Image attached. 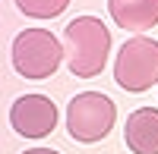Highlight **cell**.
<instances>
[{
	"instance_id": "obj_1",
	"label": "cell",
	"mask_w": 158,
	"mask_h": 154,
	"mask_svg": "<svg viewBox=\"0 0 158 154\" xmlns=\"http://www.w3.org/2000/svg\"><path fill=\"white\" fill-rule=\"evenodd\" d=\"M63 47L70 72L79 79H95L111 57V32L95 16H79L63 29Z\"/></svg>"
},
{
	"instance_id": "obj_3",
	"label": "cell",
	"mask_w": 158,
	"mask_h": 154,
	"mask_svg": "<svg viewBox=\"0 0 158 154\" xmlns=\"http://www.w3.org/2000/svg\"><path fill=\"white\" fill-rule=\"evenodd\" d=\"M114 120H117V104L101 91H82L67 107V132L85 145L101 142L114 129Z\"/></svg>"
},
{
	"instance_id": "obj_7",
	"label": "cell",
	"mask_w": 158,
	"mask_h": 154,
	"mask_svg": "<svg viewBox=\"0 0 158 154\" xmlns=\"http://www.w3.org/2000/svg\"><path fill=\"white\" fill-rule=\"evenodd\" d=\"M108 10L127 32H146L158 25V0H108Z\"/></svg>"
},
{
	"instance_id": "obj_2",
	"label": "cell",
	"mask_w": 158,
	"mask_h": 154,
	"mask_svg": "<svg viewBox=\"0 0 158 154\" xmlns=\"http://www.w3.org/2000/svg\"><path fill=\"white\" fill-rule=\"evenodd\" d=\"M13 69L22 79H48L60 69L63 44L48 29H25L13 38Z\"/></svg>"
},
{
	"instance_id": "obj_9",
	"label": "cell",
	"mask_w": 158,
	"mask_h": 154,
	"mask_svg": "<svg viewBox=\"0 0 158 154\" xmlns=\"http://www.w3.org/2000/svg\"><path fill=\"white\" fill-rule=\"evenodd\" d=\"M22 154H60L54 148H29V151H22Z\"/></svg>"
},
{
	"instance_id": "obj_5",
	"label": "cell",
	"mask_w": 158,
	"mask_h": 154,
	"mask_svg": "<svg viewBox=\"0 0 158 154\" xmlns=\"http://www.w3.org/2000/svg\"><path fill=\"white\" fill-rule=\"evenodd\" d=\"M10 123L22 138H44L57 126V107L44 94H22L10 107Z\"/></svg>"
},
{
	"instance_id": "obj_4",
	"label": "cell",
	"mask_w": 158,
	"mask_h": 154,
	"mask_svg": "<svg viewBox=\"0 0 158 154\" xmlns=\"http://www.w3.org/2000/svg\"><path fill=\"white\" fill-rule=\"evenodd\" d=\"M114 79L127 91H146L158 82V41L152 38H130L117 50L114 60Z\"/></svg>"
},
{
	"instance_id": "obj_8",
	"label": "cell",
	"mask_w": 158,
	"mask_h": 154,
	"mask_svg": "<svg viewBox=\"0 0 158 154\" xmlns=\"http://www.w3.org/2000/svg\"><path fill=\"white\" fill-rule=\"evenodd\" d=\"M16 6L29 19H57L70 6V0H16Z\"/></svg>"
},
{
	"instance_id": "obj_6",
	"label": "cell",
	"mask_w": 158,
	"mask_h": 154,
	"mask_svg": "<svg viewBox=\"0 0 158 154\" xmlns=\"http://www.w3.org/2000/svg\"><path fill=\"white\" fill-rule=\"evenodd\" d=\"M123 138L133 154H158V110L155 107L133 110L123 126Z\"/></svg>"
}]
</instances>
